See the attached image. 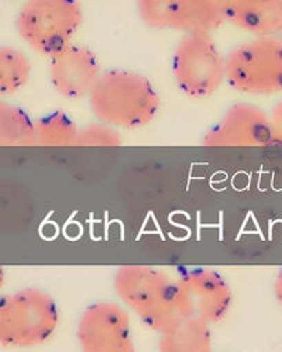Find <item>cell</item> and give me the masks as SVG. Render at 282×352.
Segmentation results:
<instances>
[{
  "label": "cell",
  "instance_id": "ac0fdd59",
  "mask_svg": "<svg viewBox=\"0 0 282 352\" xmlns=\"http://www.w3.org/2000/svg\"><path fill=\"white\" fill-rule=\"evenodd\" d=\"M177 2L178 0H137V12L149 27L161 30L165 28L168 13Z\"/></svg>",
  "mask_w": 282,
  "mask_h": 352
},
{
  "label": "cell",
  "instance_id": "44dd1931",
  "mask_svg": "<svg viewBox=\"0 0 282 352\" xmlns=\"http://www.w3.org/2000/svg\"><path fill=\"white\" fill-rule=\"evenodd\" d=\"M3 286H5V271L3 268H0V290L3 289Z\"/></svg>",
  "mask_w": 282,
  "mask_h": 352
},
{
  "label": "cell",
  "instance_id": "ffe728a7",
  "mask_svg": "<svg viewBox=\"0 0 282 352\" xmlns=\"http://www.w3.org/2000/svg\"><path fill=\"white\" fill-rule=\"evenodd\" d=\"M274 292H275V298L279 302V305L282 306V270L279 271V274L275 278L274 282Z\"/></svg>",
  "mask_w": 282,
  "mask_h": 352
},
{
  "label": "cell",
  "instance_id": "603a6c76",
  "mask_svg": "<svg viewBox=\"0 0 282 352\" xmlns=\"http://www.w3.org/2000/svg\"><path fill=\"white\" fill-rule=\"evenodd\" d=\"M223 2H224V3H226V0H223Z\"/></svg>",
  "mask_w": 282,
  "mask_h": 352
},
{
  "label": "cell",
  "instance_id": "277c9868",
  "mask_svg": "<svg viewBox=\"0 0 282 352\" xmlns=\"http://www.w3.org/2000/svg\"><path fill=\"white\" fill-rule=\"evenodd\" d=\"M82 20L78 0H25L16 28L28 47L50 58L71 45Z\"/></svg>",
  "mask_w": 282,
  "mask_h": 352
},
{
  "label": "cell",
  "instance_id": "30bf717a",
  "mask_svg": "<svg viewBox=\"0 0 282 352\" xmlns=\"http://www.w3.org/2000/svg\"><path fill=\"white\" fill-rule=\"evenodd\" d=\"M184 287L192 314L201 317L209 324H217L228 317L233 305L229 283L217 272L208 268L186 271L178 278Z\"/></svg>",
  "mask_w": 282,
  "mask_h": 352
},
{
  "label": "cell",
  "instance_id": "8fae6325",
  "mask_svg": "<svg viewBox=\"0 0 282 352\" xmlns=\"http://www.w3.org/2000/svg\"><path fill=\"white\" fill-rule=\"evenodd\" d=\"M226 21L256 36L279 34L282 0H226Z\"/></svg>",
  "mask_w": 282,
  "mask_h": 352
},
{
  "label": "cell",
  "instance_id": "7402d4cb",
  "mask_svg": "<svg viewBox=\"0 0 282 352\" xmlns=\"http://www.w3.org/2000/svg\"><path fill=\"white\" fill-rule=\"evenodd\" d=\"M278 36H279V37H281V38H282V30H281V33H279V34H278Z\"/></svg>",
  "mask_w": 282,
  "mask_h": 352
},
{
  "label": "cell",
  "instance_id": "4fadbf2b",
  "mask_svg": "<svg viewBox=\"0 0 282 352\" xmlns=\"http://www.w3.org/2000/svg\"><path fill=\"white\" fill-rule=\"evenodd\" d=\"M210 324L197 316H186L161 333L162 352H208L212 349Z\"/></svg>",
  "mask_w": 282,
  "mask_h": 352
},
{
  "label": "cell",
  "instance_id": "5bb4252c",
  "mask_svg": "<svg viewBox=\"0 0 282 352\" xmlns=\"http://www.w3.org/2000/svg\"><path fill=\"white\" fill-rule=\"evenodd\" d=\"M78 127L69 116L54 111L33 123V146H74Z\"/></svg>",
  "mask_w": 282,
  "mask_h": 352
},
{
  "label": "cell",
  "instance_id": "ba28073f",
  "mask_svg": "<svg viewBox=\"0 0 282 352\" xmlns=\"http://www.w3.org/2000/svg\"><path fill=\"white\" fill-rule=\"evenodd\" d=\"M272 144L270 116L256 104L236 103L204 135L205 146H267Z\"/></svg>",
  "mask_w": 282,
  "mask_h": 352
},
{
  "label": "cell",
  "instance_id": "7c38bea8",
  "mask_svg": "<svg viewBox=\"0 0 282 352\" xmlns=\"http://www.w3.org/2000/svg\"><path fill=\"white\" fill-rule=\"evenodd\" d=\"M226 21L223 0H178L168 13L165 28L189 33H210Z\"/></svg>",
  "mask_w": 282,
  "mask_h": 352
},
{
  "label": "cell",
  "instance_id": "d6986e66",
  "mask_svg": "<svg viewBox=\"0 0 282 352\" xmlns=\"http://www.w3.org/2000/svg\"><path fill=\"white\" fill-rule=\"evenodd\" d=\"M268 116H270V123H271L272 144L282 145V100L272 107Z\"/></svg>",
  "mask_w": 282,
  "mask_h": 352
},
{
  "label": "cell",
  "instance_id": "7a4b0ae2",
  "mask_svg": "<svg viewBox=\"0 0 282 352\" xmlns=\"http://www.w3.org/2000/svg\"><path fill=\"white\" fill-rule=\"evenodd\" d=\"M88 99L99 122L126 130L150 124L161 104L157 89L144 75L124 69L102 72Z\"/></svg>",
  "mask_w": 282,
  "mask_h": 352
},
{
  "label": "cell",
  "instance_id": "2e32d148",
  "mask_svg": "<svg viewBox=\"0 0 282 352\" xmlns=\"http://www.w3.org/2000/svg\"><path fill=\"white\" fill-rule=\"evenodd\" d=\"M32 64L24 52L10 45H0V95H13L27 85Z\"/></svg>",
  "mask_w": 282,
  "mask_h": 352
},
{
  "label": "cell",
  "instance_id": "5b68a950",
  "mask_svg": "<svg viewBox=\"0 0 282 352\" xmlns=\"http://www.w3.org/2000/svg\"><path fill=\"white\" fill-rule=\"evenodd\" d=\"M226 80L248 95L282 92V38L256 36L226 55Z\"/></svg>",
  "mask_w": 282,
  "mask_h": 352
},
{
  "label": "cell",
  "instance_id": "52a82bcc",
  "mask_svg": "<svg viewBox=\"0 0 282 352\" xmlns=\"http://www.w3.org/2000/svg\"><path fill=\"white\" fill-rule=\"evenodd\" d=\"M76 337L85 352L135 351L129 313L118 303L99 302L82 313Z\"/></svg>",
  "mask_w": 282,
  "mask_h": 352
},
{
  "label": "cell",
  "instance_id": "e0dca14e",
  "mask_svg": "<svg viewBox=\"0 0 282 352\" xmlns=\"http://www.w3.org/2000/svg\"><path fill=\"white\" fill-rule=\"evenodd\" d=\"M122 142L116 127L99 122L78 129L74 146H120Z\"/></svg>",
  "mask_w": 282,
  "mask_h": 352
},
{
  "label": "cell",
  "instance_id": "8992f818",
  "mask_svg": "<svg viewBox=\"0 0 282 352\" xmlns=\"http://www.w3.org/2000/svg\"><path fill=\"white\" fill-rule=\"evenodd\" d=\"M171 72L184 95L204 99L213 95L226 80V56L210 33H189L173 54Z\"/></svg>",
  "mask_w": 282,
  "mask_h": 352
},
{
  "label": "cell",
  "instance_id": "3957f363",
  "mask_svg": "<svg viewBox=\"0 0 282 352\" xmlns=\"http://www.w3.org/2000/svg\"><path fill=\"white\" fill-rule=\"evenodd\" d=\"M58 326V306L47 292L23 289L0 296V346L43 345Z\"/></svg>",
  "mask_w": 282,
  "mask_h": 352
},
{
  "label": "cell",
  "instance_id": "6da1fadb",
  "mask_svg": "<svg viewBox=\"0 0 282 352\" xmlns=\"http://www.w3.org/2000/svg\"><path fill=\"white\" fill-rule=\"evenodd\" d=\"M119 298L144 324L161 334L186 316H193L178 279L147 265L120 267L113 279Z\"/></svg>",
  "mask_w": 282,
  "mask_h": 352
},
{
  "label": "cell",
  "instance_id": "9a60e30c",
  "mask_svg": "<svg viewBox=\"0 0 282 352\" xmlns=\"http://www.w3.org/2000/svg\"><path fill=\"white\" fill-rule=\"evenodd\" d=\"M33 123L24 110L0 100V146H33Z\"/></svg>",
  "mask_w": 282,
  "mask_h": 352
},
{
  "label": "cell",
  "instance_id": "9c48e42d",
  "mask_svg": "<svg viewBox=\"0 0 282 352\" xmlns=\"http://www.w3.org/2000/svg\"><path fill=\"white\" fill-rule=\"evenodd\" d=\"M100 74L96 55L85 47L71 44L50 56V82L64 98H88Z\"/></svg>",
  "mask_w": 282,
  "mask_h": 352
}]
</instances>
